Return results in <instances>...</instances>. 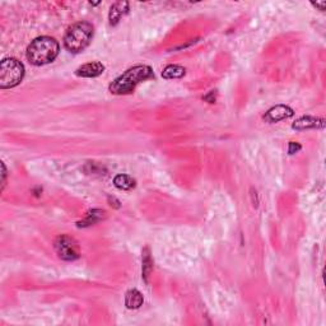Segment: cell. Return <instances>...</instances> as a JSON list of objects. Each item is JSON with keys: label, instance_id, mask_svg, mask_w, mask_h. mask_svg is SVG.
Segmentation results:
<instances>
[{"label": "cell", "instance_id": "1", "mask_svg": "<svg viewBox=\"0 0 326 326\" xmlns=\"http://www.w3.org/2000/svg\"><path fill=\"white\" fill-rule=\"evenodd\" d=\"M152 78H155V73L151 66H133L110 84V92L114 94H129L134 91L138 84Z\"/></svg>", "mask_w": 326, "mask_h": 326}, {"label": "cell", "instance_id": "2", "mask_svg": "<svg viewBox=\"0 0 326 326\" xmlns=\"http://www.w3.org/2000/svg\"><path fill=\"white\" fill-rule=\"evenodd\" d=\"M60 46L59 42L48 36L35 38L27 47V59L33 65H46L58 58Z\"/></svg>", "mask_w": 326, "mask_h": 326}, {"label": "cell", "instance_id": "3", "mask_svg": "<svg viewBox=\"0 0 326 326\" xmlns=\"http://www.w3.org/2000/svg\"><path fill=\"white\" fill-rule=\"evenodd\" d=\"M93 38V26L88 22H78L71 26L64 36V46L68 51L78 54L91 43Z\"/></svg>", "mask_w": 326, "mask_h": 326}, {"label": "cell", "instance_id": "4", "mask_svg": "<svg viewBox=\"0 0 326 326\" xmlns=\"http://www.w3.org/2000/svg\"><path fill=\"white\" fill-rule=\"evenodd\" d=\"M24 77V66L14 58H7L0 64V88L8 89L18 86Z\"/></svg>", "mask_w": 326, "mask_h": 326}, {"label": "cell", "instance_id": "5", "mask_svg": "<svg viewBox=\"0 0 326 326\" xmlns=\"http://www.w3.org/2000/svg\"><path fill=\"white\" fill-rule=\"evenodd\" d=\"M54 248L61 260L74 261L81 256L79 245L73 237L68 235H60L54 242Z\"/></svg>", "mask_w": 326, "mask_h": 326}, {"label": "cell", "instance_id": "6", "mask_svg": "<svg viewBox=\"0 0 326 326\" xmlns=\"http://www.w3.org/2000/svg\"><path fill=\"white\" fill-rule=\"evenodd\" d=\"M294 115V111L291 109V107L286 106V105H278V106H274L264 115V120L266 122H278L282 121V120L289 119Z\"/></svg>", "mask_w": 326, "mask_h": 326}, {"label": "cell", "instance_id": "7", "mask_svg": "<svg viewBox=\"0 0 326 326\" xmlns=\"http://www.w3.org/2000/svg\"><path fill=\"white\" fill-rule=\"evenodd\" d=\"M105 71V66L98 61H92V63L84 64V65L79 66L76 70V74L82 78H96V77L101 76Z\"/></svg>", "mask_w": 326, "mask_h": 326}, {"label": "cell", "instance_id": "8", "mask_svg": "<svg viewBox=\"0 0 326 326\" xmlns=\"http://www.w3.org/2000/svg\"><path fill=\"white\" fill-rule=\"evenodd\" d=\"M325 127V120L324 119H317V117L312 116H305L301 119L297 120L292 128L294 130H306V129H321Z\"/></svg>", "mask_w": 326, "mask_h": 326}, {"label": "cell", "instance_id": "9", "mask_svg": "<svg viewBox=\"0 0 326 326\" xmlns=\"http://www.w3.org/2000/svg\"><path fill=\"white\" fill-rule=\"evenodd\" d=\"M129 12V3L128 2H117L111 7L109 13V20L111 26H116L125 14Z\"/></svg>", "mask_w": 326, "mask_h": 326}, {"label": "cell", "instance_id": "10", "mask_svg": "<svg viewBox=\"0 0 326 326\" xmlns=\"http://www.w3.org/2000/svg\"><path fill=\"white\" fill-rule=\"evenodd\" d=\"M144 302V297L138 289H130L125 294V306L129 310H137Z\"/></svg>", "mask_w": 326, "mask_h": 326}, {"label": "cell", "instance_id": "11", "mask_svg": "<svg viewBox=\"0 0 326 326\" xmlns=\"http://www.w3.org/2000/svg\"><path fill=\"white\" fill-rule=\"evenodd\" d=\"M106 217V212L101 209H93L91 212H88L86 214V218H84L82 222L78 223V227H88V225L94 224V223L99 222L104 218Z\"/></svg>", "mask_w": 326, "mask_h": 326}, {"label": "cell", "instance_id": "12", "mask_svg": "<svg viewBox=\"0 0 326 326\" xmlns=\"http://www.w3.org/2000/svg\"><path fill=\"white\" fill-rule=\"evenodd\" d=\"M185 74H186V69L181 65H167L162 71L164 79H180Z\"/></svg>", "mask_w": 326, "mask_h": 326}, {"label": "cell", "instance_id": "13", "mask_svg": "<svg viewBox=\"0 0 326 326\" xmlns=\"http://www.w3.org/2000/svg\"><path fill=\"white\" fill-rule=\"evenodd\" d=\"M114 185L120 190H132L135 187V180L129 174H117L114 179Z\"/></svg>", "mask_w": 326, "mask_h": 326}, {"label": "cell", "instance_id": "14", "mask_svg": "<svg viewBox=\"0 0 326 326\" xmlns=\"http://www.w3.org/2000/svg\"><path fill=\"white\" fill-rule=\"evenodd\" d=\"M143 279H144L145 283H148V277L151 275V271L153 269V263H152V259H151L149 255V250L148 248H144L143 250Z\"/></svg>", "mask_w": 326, "mask_h": 326}, {"label": "cell", "instance_id": "15", "mask_svg": "<svg viewBox=\"0 0 326 326\" xmlns=\"http://www.w3.org/2000/svg\"><path fill=\"white\" fill-rule=\"evenodd\" d=\"M302 147L298 144V143H294V142H291L288 145V153L289 155H294V153H297L298 151H301Z\"/></svg>", "mask_w": 326, "mask_h": 326}, {"label": "cell", "instance_id": "16", "mask_svg": "<svg viewBox=\"0 0 326 326\" xmlns=\"http://www.w3.org/2000/svg\"><path fill=\"white\" fill-rule=\"evenodd\" d=\"M204 99L209 104H214L215 102V91H210L207 96H204Z\"/></svg>", "mask_w": 326, "mask_h": 326}, {"label": "cell", "instance_id": "17", "mask_svg": "<svg viewBox=\"0 0 326 326\" xmlns=\"http://www.w3.org/2000/svg\"><path fill=\"white\" fill-rule=\"evenodd\" d=\"M2 168H3V180H2V190H4L5 187V179H7V167H5L4 163H2Z\"/></svg>", "mask_w": 326, "mask_h": 326}, {"label": "cell", "instance_id": "18", "mask_svg": "<svg viewBox=\"0 0 326 326\" xmlns=\"http://www.w3.org/2000/svg\"><path fill=\"white\" fill-rule=\"evenodd\" d=\"M312 5L316 8H320V10H324L325 7H326V3H312Z\"/></svg>", "mask_w": 326, "mask_h": 326}]
</instances>
